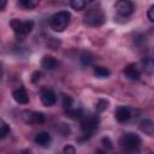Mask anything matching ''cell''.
<instances>
[{
  "instance_id": "19",
  "label": "cell",
  "mask_w": 154,
  "mask_h": 154,
  "mask_svg": "<svg viewBox=\"0 0 154 154\" xmlns=\"http://www.w3.org/2000/svg\"><path fill=\"white\" fill-rule=\"evenodd\" d=\"M10 132V128L4 119H0V140L5 138Z\"/></svg>"
},
{
  "instance_id": "22",
  "label": "cell",
  "mask_w": 154,
  "mask_h": 154,
  "mask_svg": "<svg viewBox=\"0 0 154 154\" xmlns=\"http://www.w3.org/2000/svg\"><path fill=\"white\" fill-rule=\"evenodd\" d=\"M61 103H63L64 108H65V109H67V108L72 107L73 100L71 99V96H69V95H65V94H63V95H61Z\"/></svg>"
},
{
  "instance_id": "2",
  "label": "cell",
  "mask_w": 154,
  "mask_h": 154,
  "mask_svg": "<svg viewBox=\"0 0 154 154\" xmlns=\"http://www.w3.org/2000/svg\"><path fill=\"white\" fill-rule=\"evenodd\" d=\"M105 20H106V14L99 7L88 10L84 16V23L89 26H100L105 23Z\"/></svg>"
},
{
  "instance_id": "21",
  "label": "cell",
  "mask_w": 154,
  "mask_h": 154,
  "mask_svg": "<svg viewBox=\"0 0 154 154\" xmlns=\"http://www.w3.org/2000/svg\"><path fill=\"white\" fill-rule=\"evenodd\" d=\"M142 65H143V70H144L147 73L152 75V72H153V67H154V64H153L152 58H147V59H144L143 63H142Z\"/></svg>"
},
{
  "instance_id": "16",
  "label": "cell",
  "mask_w": 154,
  "mask_h": 154,
  "mask_svg": "<svg viewBox=\"0 0 154 154\" xmlns=\"http://www.w3.org/2000/svg\"><path fill=\"white\" fill-rule=\"evenodd\" d=\"M94 73H95V76L103 78V77H108L111 71L105 66H95L94 67Z\"/></svg>"
},
{
  "instance_id": "23",
  "label": "cell",
  "mask_w": 154,
  "mask_h": 154,
  "mask_svg": "<svg viewBox=\"0 0 154 154\" xmlns=\"http://www.w3.org/2000/svg\"><path fill=\"white\" fill-rule=\"evenodd\" d=\"M107 107H108V101H107V100H103V99L99 100V101L95 103V108H96L97 112H102V111H105Z\"/></svg>"
},
{
  "instance_id": "4",
  "label": "cell",
  "mask_w": 154,
  "mask_h": 154,
  "mask_svg": "<svg viewBox=\"0 0 154 154\" xmlns=\"http://www.w3.org/2000/svg\"><path fill=\"white\" fill-rule=\"evenodd\" d=\"M81 129L83 131V134L93 136V134L95 132V130H97L100 119L96 114H88L81 118Z\"/></svg>"
},
{
  "instance_id": "12",
  "label": "cell",
  "mask_w": 154,
  "mask_h": 154,
  "mask_svg": "<svg viewBox=\"0 0 154 154\" xmlns=\"http://www.w3.org/2000/svg\"><path fill=\"white\" fill-rule=\"evenodd\" d=\"M12 96L16 102L20 103V105H25L29 102V95L26 93V90L24 88H17L13 90L12 93Z\"/></svg>"
},
{
  "instance_id": "24",
  "label": "cell",
  "mask_w": 154,
  "mask_h": 154,
  "mask_svg": "<svg viewBox=\"0 0 154 154\" xmlns=\"http://www.w3.org/2000/svg\"><path fill=\"white\" fill-rule=\"evenodd\" d=\"M63 154H76V149H75L73 146L67 144V146L64 147V149H63Z\"/></svg>"
},
{
  "instance_id": "28",
  "label": "cell",
  "mask_w": 154,
  "mask_h": 154,
  "mask_svg": "<svg viewBox=\"0 0 154 154\" xmlns=\"http://www.w3.org/2000/svg\"><path fill=\"white\" fill-rule=\"evenodd\" d=\"M2 76H4V67H2V64L0 63V79L2 78Z\"/></svg>"
},
{
  "instance_id": "8",
  "label": "cell",
  "mask_w": 154,
  "mask_h": 154,
  "mask_svg": "<svg viewBox=\"0 0 154 154\" xmlns=\"http://www.w3.org/2000/svg\"><path fill=\"white\" fill-rule=\"evenodd\" d=\"M40 99H41V102L45 106H47V107L53 106L57 102V95H55V93L53 90H51V89H47V88H45V89L41 90Z\"/></svg>"
},
{
  "instance_id": "20",
  "label": "cell",
  "mask_w": 154,
  "mask_h": 154,
  "mask_svg": "<svg viewBox=\"0 0 154 154\" xmlns=\"http://www.w3.org/2000/svg\"><path fill=\"white\" fill-rule=\"evenodd\" d=\"M70 5H71V7H72L73 10L81 11V10H83V8L87 6V1H84V0H72V1L70 2Z\"/></svg>"
},
{
  "instance_id": "29",
  "label": "cell",
  "mask_w": 154,
  "mask_h": 154,
  "mask_svg": "<svg viewBox=\"0 0 154 154\" xmlns=\"http://www.w3.org/2000/svg\"><path fill=\"white\" fill-rule=\"evenodd\" d=\"M94 154H106V152H105V150H102V149H97Z\"/></svg>"
},
{
  "instance_id": "1",
  "label": "cell",
  "mask_w": 154,
  "mask_h": 154,
  "mask_svg": "<svg viewBox=\"0 0 154 154\" xmlns=\"http://www.w3.org/2000/svg\"><path fill=\"white\" fill-rule=\"evenodd\" d=\"M70 19H71V14L67 11H59L57 13H54L51 17L49 20V25L54 31H63L65 30L69 24H70Z\"/></svg>"
},
{
  "instance_id": "25",
  "label": "cell",
  "mask_w": 154,
  "mask_h": 154,
  "mask_svg": "<svg viewBox=\"0 0 154 154\" xmlns=\"http://www.w3.org/2000/svg\"><path fill=\"white\" fill-rule=\"evenodd\" d=\"M147 16H148V19H149L150 22H154V5H152V6L149 7Z\"/></svg>"
},
{
  "instance_id": "18",
  "label": "cell",
  "mask_w": 154,
  "mask_h": 154,
  "mask_svg": "<svg viewBox=\"0 0 154 154\" xmlns=\"http://www.w3.org/2000/svg\"><path fill=\"white\" fill-rule=\"evenodd\" d=\"M18 5L26 8V10H31V8H35L37 5H38V1H34V0H20L18 1Z\"/></svg>"
},
{
  "instance_id": "30",
  "label": "cell",
  "mask_w": 154,
  "mask_h": 154,
  "mask_svg": "<svg viewBox=\"0 0 154 154\" xmlns=\"http://www.w3.org/2000/svg\"><path fill=\"white\" fill-rule=\"evenodd\" d=\"M20 154H31V152H30L29 149H24V150L20 152Z\"/></svg>"
},
{
  "instance_id": "26",
  "label": "cell",
  "mask_w": 154,
  "mask_h": 154,
  "mask_svg": "<svg viewBox=\"0 0 154 154\" xmlns=\"http://www.w3.org/2000/svg\"><path fill=\"white\" fill-rule=\"evenodd\" d=\"M102 143H103V146L107 147L108 149H112V142H111V140H109L108 137H103V138H102Z\"/></svg>"
},
{
  "instance_id": "13",
  "label": "cell",
  "mask_w": 154,
  "mask_h": 154,
  "mask_svg": "<svg viewBox=\"0 0 154 154\" xmlns=\"http://www.w3.org/2000/svg\"><path fill=\"white\" fill-rule=\"evenodd\" d=\"M41 66L45 70H54L59 66V61L53 55H45L41 60Z\"/></svg>"
},
{
  "instance_id": "5",
  "label": "cell",
  "mask_w": 154,
  "mask_h": 154,
  "mask_svg": "<svg viewBox=\"0 0 154 154\" xmlns=\"http://www.w3.org/2000/svg\"><path fill=\"white\" fill-rule=\"evenodd\" d=\"M10 25H11V28L14 31L16 35L25 36V35H28L32 30L34 22L32 20H20L18 18H13V19H11Z\"/></svg>"
},
{
  "instance_id": "3",
  "label": "cell",
  "mask_w": 154,
  "mask_h": 154,
  "mask_svg": "<svg viewBox=\"0 0 154 154\" xmlns=\"http://www.w3.org/2000/svg\"><path fill=\"white\" fill-rule=\"evenodd\" d=\"M141 143H142L141 137L134 132H125L119 138L120 147L126 150H136L141 147Z\"/></svg>"
},
{
  "instance_id": "17",
  "label": "cell",
  "mask_w": 154,
  "mask_h": 154,
  "mask_svg": "<svg viewBox=\"0 0 154 154\" xmlns=\"http://www.w3.org/2000/svg\"><path fill=\"white\" fill-rule=\"evenodd\" d=\"M79 61L83 66H89L93 63V55L89 52H83L79 57Z\"/></svg>"
},
{
  "instance_id": "11",
  "label": "cell",
  "mask_w": 154,
  "mask_h": 154,
  "mask_svg": "<svg viewBox=\"0 0 154 154\" xmlns=\"http://www.w3.org/2000/svg\"><path fill=\"white\" fill-rule=\"evenodd\" d=\"M34 141H35V143L38 144L40 147L47 148V147H49V144L52 143V136H51L48 132L42 131V132H38V134L35 136Z\"/></svg>"
},
{
  "instance_id": "14",
  "label": "cell",
  "mask_w": 154,
  "mask_h": 154,
  "mask_svg": "<svg viewBox=\"0 0 154 154\" xmlns=\"http://www.w3.org/2000/svg\"><path fill=\"white\" fill-rule=\"evenodd\" d=\"M140 130L142 132L147 134L148 136H153L154 135V123H153V120L152 119H148V118L141 120V123H140Z\"/></svg>"
},
{
  "instance_id": "10",
  "label": "cell",
  "mask_w": 154,
  "mask_h": 154,
  "mask_svg": "<svg viewBox=\"0 0 154 154\" xmlns=\"http://www.w3.org/2000/svg\"><path fill=\"white\" fill-rule=\"evenodd\" d=\"M114 117L119 123H125L130 119L131 117V111L129 107L126 106H119L117 107V109L114 111Z\"/></svg>"
},
{
  "instance_id": "9",
  "label": "cell",
  "mask_w": 154,
  "mask_h": 154,
  "mask_svg": "<svg viewBox=\"0 0 154 154\" xmlns=\"http://www.w3.org/2000/svg\"><path fill=\"white\" fill-rule=\"evenodd\" d=\"M124 75L131 81H138L141 77V69L137 66V64H129L124 69Z\"/></svg>"
},
{
  "instance_id": "15",
  "label": "cell",
  "mask_w": 154,
  "mask_h": 154,
  "mask_svg": "<svg viewBox=\"0 0 154 154\" xmlns=\"http://www.w3.org/2000/svg\"><path fill=\"white\" fill-rule=\"evenodd\" d=\"M65 114L71 119H81L83 117V111L79 107H70L65 109Z\"/></svg>"
},
{
  "instance_id": "27",
  "label": "cell",
  "mask_w": 154,
  "mask_h": 154,
  "mask_svg": "<svg viewBox=\"0 0 154 154\" xmlns=\"http://www.w3.org/2000/svg\"><path fill=\"white\" fill-rule=\"evenodd\" d=\"M6 6V0H0V11Z\"/></svg>"
},
{
  "instance_id": "7",
  "label": "cell",
  "mask_w": 154,
  "mask_h": 154,
  "mask_svg": "<svg viewBox=\"0 0 154 154\" xmlns=\"http://www.w3.org/2000/svg\"><path fill=\"white\" fill-rule=\"evenodd\" d=\"M114 8L117 11V13L122 17H128L130 16L134 10H135V6L131 1H128V0H120V1H117L116 5H114Z\"/></svg>"
},
{
  "instance_id": "6",
  "label": "cell",
  "mask_w": 154,
  "mask_h": 154,
  "mask_svg": "<svg viewBox=\"0 0 154 154\" xmlns=\"http://www.w3.org/2000/svg\"><path fill=\"white\" fill-rule=\"evenodd\" d=\"M22 118L26 124H42L45 122V114L42 112L29 111V109L22 113Z\"/></svg>"
}]
</instances>
